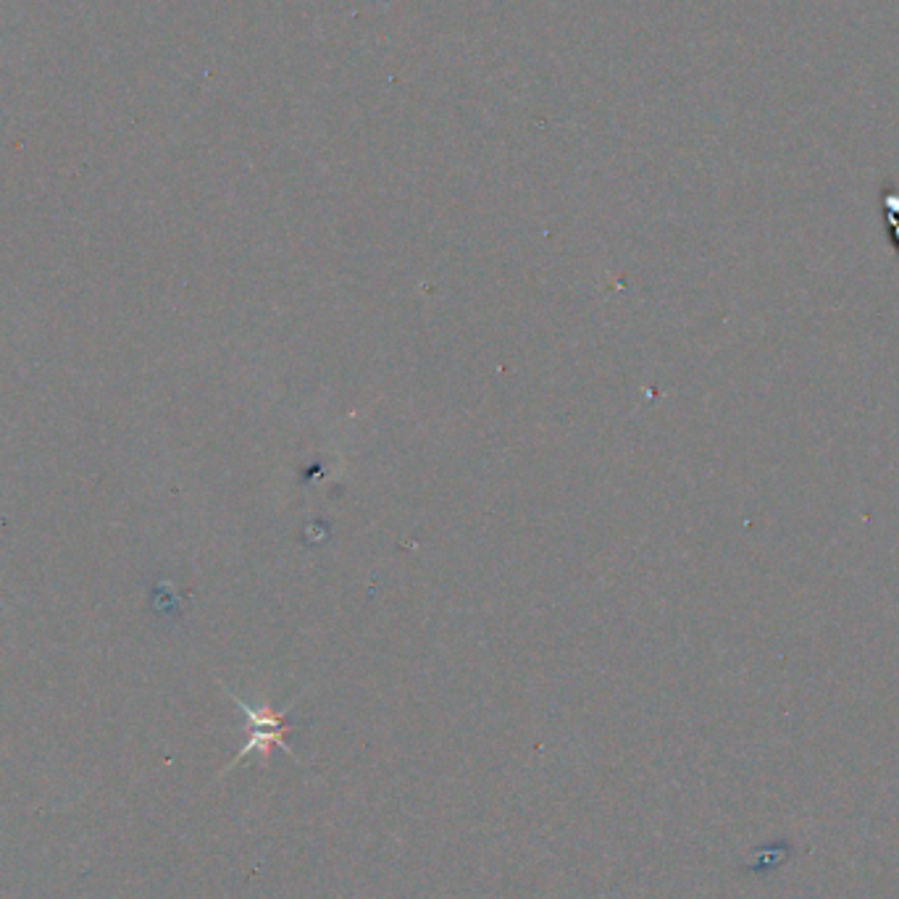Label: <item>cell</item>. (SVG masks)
<instances>
[{"mask_svg": "<svg viewBox=\"0 0 899 899\" xmlns=\"http://www.w3.org/2000/svg\"><path fill=\"white\" fill-rule=\"evenodd\" d=\"M881 216H884L886 237L894 245V253L899 258V192L892 185H886V190L881 192Z\"/></svg>", "mask_w": 899, "mask_h": 899, "instance_id": "2", "label": "cell"}, {"mask_svg": "<svg viewBox=\"0 0 899 899\" xmlns=\"http://www.w3.org/2000/svg\"><path fill=\"white\" fill-rule=\"evenodd\" d=\"M221 687H224V684H221ZM227 694L234 700V705H237V708L245 713V718H248L250 739H248V744H245V747L240 750V755H237V758H234L232 763H229L227 768L221 771V776L232 771V768H237L240 763H245L250 755H261V763L266 765L269 763V755L274 747H282V750L287 752L292 760H298V755L292 752L290 744L284 742V734H290L292 731V726L287 723V710H290L292 705L287 710H282V713H277V710L271 708V705H266V702H263L261 708H253V705H248L245 700H240V697H237L232 689H227Z\"/></svg>", "mask_w": 899, "mask_h": 899, "instance_id": "1", "label": "cell"}]
</instances>
